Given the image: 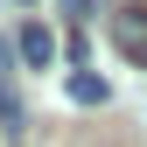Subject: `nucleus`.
Returning <instances> with one entry per match:
<instances>
[{
	"instance_id": "f257e3e1",
	"label": "nucleus",
	"mask_w": 147,
	"mask_h": 147,
	"mask_svg": "<svg viewBox=\"0 0 147 147\" xmlns=\"http://www.w3.org/2000/svg\"><path fill=\"white\" fill-rule=\"evenodd\" d=\"M112 42H119L126 63L147 70V7H119V14H112Z\"/></svg>"
},
{
	"instance_id": "f03ea898",
	"label": "nucleus",
	"mask_w": 147,
	"mask_h": 147,
	"mask_svg": "<svg viewBox=\"0 0 147 147\" xmlns=\"http://www.w3.org/2000/svg\"><path fill=\"white\" fill-rule=\"evenodd\" d=\"M14 42H21V63H28V70H49V63H56V35H49L42 21H28Z\"/></svg>"
},
{
	"instance_id": "7ed1b4c3",
	"label": "nucleus",
	"mask_w": 147,
	"mask_h": 147,
	"mask_svg": "<svg viewBox=\"0 0 147 147\" xmlns=\"http://www.w3.org/2000/svg\"><path fill=\"white\" fill-rule=\"evenodd\" d=\"M105 98H112V84H105V77H91V70L70 77V105H105Z\"/></svg>"
},
{
	"instance_id": "20e7f679",
	"label": "nucleus",
	"mask_w": 147,
	"mask_h": 147,
	"mask_svg": "<svg viewBox=\"0 0 147 147\" xmlns=\"http://www.w3.org/2000/svg\"><path fill=\"white\" fill-rule=\"evenodd\" d=\"M14 56H21V42H7V35H0V77L14 70Z\"/></svg>"
}]
</instances>
